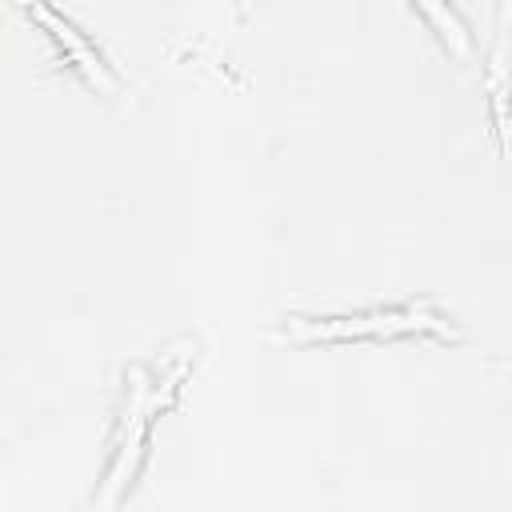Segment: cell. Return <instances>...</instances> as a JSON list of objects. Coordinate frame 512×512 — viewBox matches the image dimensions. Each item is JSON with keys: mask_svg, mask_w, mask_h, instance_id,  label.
I'll return each mask as SVG.
<instances>
[{"mask_svg": "<svg viewBox=\"0 0 512 512\" xmlns=\"http://www.w3.org/2000/svg\"><path fill=\"white\" fill-rule=\"evenodd\" d=\"M24 4H28V8H32V12H36L44 24H48V28H56V36H60V40L68 44V52H72V56H76V60L88 68V76H92V80L108 84V72H104V64H100V56H96V52L84 44V36H76V28H72L68 20H60V16H56L52 8H44L40 0H24Z\"/></svg>", "mask_w": 512, "mask_h": 512, "instance_id": "cell-1", "label": "cell"}, {"mask_svg": "<svg viewBox=\"0 0 512 512\" xmlns=\"http://www.w3.org/2000/svg\"><path fill=\"white\" fill-rule=\"evenodd\" d=\"M420 8L428 12V20H432L436 32L444 36V44H452L460 56H468V28H464V20H460L444 0H420Z\"/></svg>", "mask_w": 512, "mask_h": 512, "instance_id": "cell-2", "label": "cell"}]
</instances>
